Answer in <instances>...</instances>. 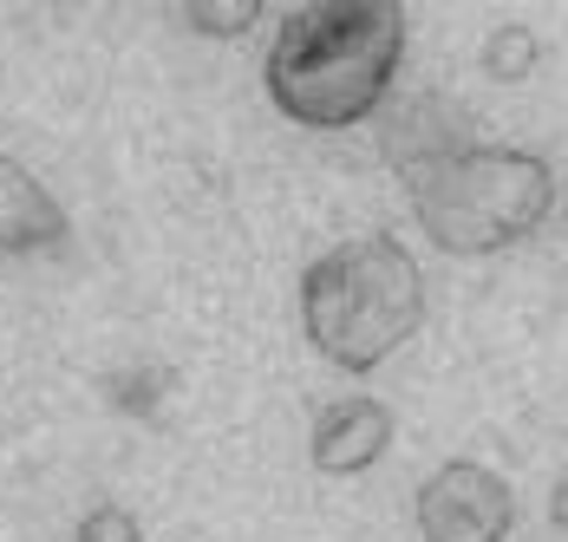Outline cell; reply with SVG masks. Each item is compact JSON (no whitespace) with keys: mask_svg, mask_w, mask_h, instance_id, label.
Here are the masks:
<instances>
[{"mask_svg":"<svg viewBox=\"0 0 568 542\" xmlns=\"http://www.w3.org/2000/svg\"><path fill=\"white\" fill-rule=\"evenodd\" d=\"M405 59L398 0H314L294 7L268 47V99L307 131H353L393 99Z\"/></svg>","mask_w":568,"mask_h":542,"instance_id":"cell-1","label":"cell"},{"mask_svg":"<svg viewBox=\"0 0 568 542\" xmlns=\"http://www.w3.org/2000/svg\"><path fill=\"white\" fill-rule=\"evenodd\" d=\"M412 197V210L425 222V235L445 249V255H497L529 242L549 203H556V170L536 158V151H516V144H477V138H457L432 158L393 170Z\"/></svg>","mask_w":568,"mask_h":542,"instance_id":"cell-2","label":"cell"},{"mask_svg":"<svg viewBox=\"0 0 568 542\" xmlns=\"http://www.w3.org/2000/svg\"><path fill=\"white\" fill-rule=\"evenodd\" d=\"M425 321V274L398 235H353L301 274V327L341 373H373Z\"/></svg>","mask_w":568,"mask_h":542,"instance_id":"cell-3","label":"cell"},{"mask_svg":"<svg viewBox=\"0 0 568 542\" xmlns=\"http://www.w3.org/2000/svg\"><path fill=\"white\" fill-rule=\"evenodd\" d=\"M418 536L425 542H510L516 530V490L490 471V464H470L452 458L438 464L425 484H418Z\"/></svg>","mask_w":568,"mask_h":542,"instance_id":"cell-4","label":"cell"},{"mask_svg":"<svg viewBox=\"0 0 568 542\" xmlns=\"http://www.w3.org/2000/svg\"><path fill=\"white\" fill-rule=\"evenodd\" d=\"M386 444H393V412H386L379 399L353 392V399L321 405V419H314V432H307V458H314V471H327V478H353V471L379 464Z\"/></svg>","mask_w":568,"mask_h":542,"instance_id":"cell-5","label":"cell"},{"mask_svg":"<svg viewBox=\"0 0 568 542\" xmlns=\"http://www.w3.org/2000/svg\"><path fill=\"white\" fill-rule=\"evenodd\" d=\"M65 242V210L53 203V190L0 151V262L20 255H47Z\"/></svg>","mask_w":568,"mask_h":542,"instance_id":"cell-6","label":"cell"},{"mask_svg":"<svg viewBox=\"0 0 568 542\" xmlns=\"http://www.w3.org/2000/svg\"><path fill=\"white\" fill-rule=\"evenodd\" d=\"M536 33L523 27V20H504V27H490V40H484V72L497 79V86H523L529 72H536Z\"/></svg>","mask_w":568,"mask_h":542,"instance_id":"cell-7","label":"cell"},{"mask_svg":"<svg viewBox=\"0 0 568 542\" xmlns=\"http://www.w3.org/2000/svg\"><path fill=\"white\" fill-rule=\"evenodd\" d=\"M183 20L196 33H210V40H235V33H248L262 20V0H190Z\"/></svg>","mask_w":568,"mask_h":542,"instance_id":"cell-8","label":"cell"},{"mask_svg":"<svg viewBox=\"0 0 568 542\" xmlns=\"http://www.w3.org/2000/svg\"><path fill=\"white\" fill-rule=\"evenodd\" d=\"M72 542H144V523L124 510V503H92L79 516V536Z\"/></svg>","mask_w":568,"mask_h":542,"instance_id":"cell-9","label":"cell"},{"mask_svg":"<svg viewBox=\"0 0 568 542\" xmlns=\"http://www.w3.org/2000/svg\"><path fill=\"white\" fill-rule=\"evenodd\" d=\"M549 516H556V530H568V478L556 484V496H549Z\"/></svg>","mask_w":568,"mask_h":542,"instance_id":"cell-10","label":"cell"}]
</instances>
